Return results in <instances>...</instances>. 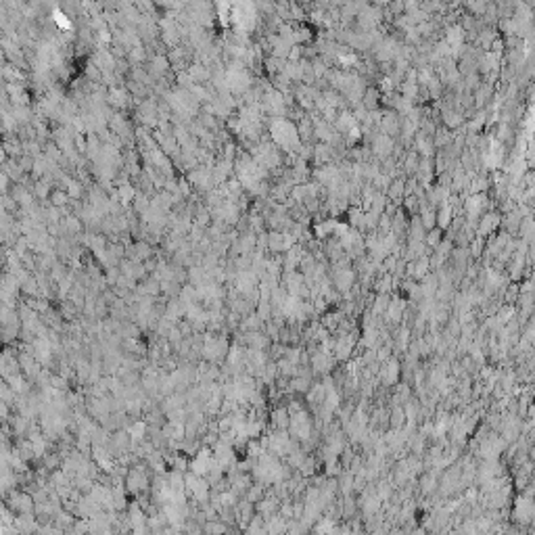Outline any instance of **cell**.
I'll return each instance as SVG.
<instances>
[{"mask_svg":"<svg viewBox=\"0 0 535 535\" xmlns=\"http://www.w3.org/2000/svg\"><path fill=\"white\" fill-rule=\"evenodd\" d=\"M255 475H257L261 481H276V479L282 477V468H280V464L272 458V456H261Z\"/></svg>","mask_w":535,"mask_h":535,"instance_id":"1","label":"cell"},{"mask_svg":"<svg viewBox=\"0 0 535 535\" xmlns=\"http://www.w3.org/2000/svg\"><path fill=\"white\" fill-rule=\"evenodd\" d=\"M186 483H188V489H190L192 493H195V498H197V500H205V498H207L209 487H207L205 481L197 475V472H195V475H192V477L186 479Z\"/></svg>","mask_w":535,"mask_h":535,"instance_id":"2","label":"cell"},{"mask_svg":"<svg viewBox=\"0 0 535 535\" xmlns=\"http://www.w3.org/2000/svg\"><path fill=\"white\" fill-rule=\"evenodd\" d=\"M213 464H215V460H211L209 452H201L197 456V460L192 462V470H195L197 475H205V472H211Z\"/></svg>","mask_w":535,"mask_h":535,"instance_id":"3","label":"cell"},{"mask_svg":"<svg viewBox=\"0 0 535 535\" xmlns=\"http://www.w3.org/2000/svg\"><path fill=\"white\" fill-rule=\"evenodd\" d=\"M293 431H295L299 437H307V433H309V422H307L305 414H297L295 418H293Z\"/></svg>","mask_w":535,"mask_h":535,"instance_id":"4","label":"cell"},{"mask_svg":"<svg viewBox=\"0 0 535 535\" xmlns=\"http://www.w3.org/2000/svg\"><path fill=\"white\" fill-rule=\"evenodd\" d=\"M270 447L284 454V449H289V439H286V435H282V433H276V435H272V439H270Z\"/></svg>","mask_w":535,"mask_h":535,"instance_id":"5","label":"cell"},{"mask_svg":"<svg viewBox=\"0 0 535 535\" xmlns=\"http://www.w3.org/2000/svg\"><path fill=\"white\" fill-rule=\"evenodd\" d=\"M215 458H218V462L220 464H226L230 458H232V452H230V447L228 445H218L215 447Z\"/></svg>","mask_w":535,"mask_h":535,"instance_id":"6","label":"cell"},{"mask_svg":"<svg viewBox=\"0 0 535 535\" xmlns=\"http://www.w3.org/2000/svg\"><path fill=\"white\" fill-rule=\"evenodd\" d=\"M130 433H132V437L140 439V437H142V433H144V424H142V422H136V424L130 429Z\"/></svg>","mask_w":535,"mask_h":535,"instance_id":"7","label":"cell"},{"mask_svg":"<svg viewBox=\"0 0 535 535\" xmlns=\"http://www.w3.org/2000/svg\"><path fill=\"white\" fill-rule=\"evenodd\" d=\"M276 422L278 424H286V412H276Z\"/></svg>","mask_w":535,"mask_h":535,"instance_id":"8","label":"cell"}]
</instances>
